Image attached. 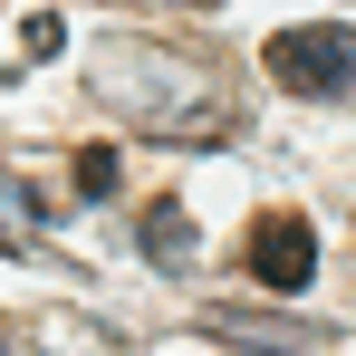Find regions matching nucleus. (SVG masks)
Listing matches in <instances>:
<instances>
[{
  "instance_id": "1",
  "label": "nucleus",
  "mask_w": 356,
  "mask_h": 356,
  "mask_svg": "<svg viewBox=\"0 0 356 356\" xmlns=\"http://www.w3.org/2000/svg\"><path fill=\"white\" fill-rule=\"evenodd\" d=\"M97 97H106L116 116H135L145 135H174V145H202V135L232 125V87L202 58H183V49L106 39V49H97Z\"/></svg>"
},
{
  "instance_id": "4",
  "label": "nucleus",
  "mask_w": 356,
  "mask_h": 356,
  "mask_svg": "<svg viewBox=\"0 0 356 356\" xmlns=\"http://www.w3.org/2000/svg\"><path fill=\"white\" fill-rule=\"evenodd\" d=\"M145 241H154V260H193V232H183V202H154V212H145Z\"/></svg>"
},
{
  "instance_id": "3",
  "label": "nucleus",
  "mask_w": 356,
  "mask_h": 356,
  "mask_svg": "<svg viewBox=\"0 0 356 356\" xmlns=\"http://www.w3.org/2000/svg\"><path fill=\"white\" fill-rule=\"evenodd\" d=\"M250 280L280 289V298H298L318 280V232H308L298 212H260V222H250Z\"/></svg>"
},
{
  "instance_id": "5",
  "label": "nucleus",
  "mask_w": 356,
  "mask_h": 356,
  "mask_svg": "<svg viewBox=\"0 0 356 356\" xmlns=\"http://www.w3.org/2000/svg\"><path fill=\"white\" fill-rule=\"evenodd\" d=\"M77 193H116V154H106V145L77 154Z\"/></svg>"
},
{
  "instance_id": "2",
  "label": "nucleus",
  "mask_w": 356,
  "mask_h": 356,
  "mask_svg": "<svg viewBox=\"0 0 356 356\" xmlns=\"http://www.w3.org/2000/svg\"><path fill=\"white\" fill-rule=\"evenodd\" d=\"M260 58H270V77L298 87V97H356V29H337V19H318V29H280Z\"/></svg>"
},
{
  "instance_id": "6",
  "label": "nucleus",
  "mask_w": 356,
  "mask_h": 356,
  "mask_svg": "<svg viewBox=\"0 0 356 356\" xmlns=\"http://www.w3.org/2000/svg\"><path fill=\"white\" fill-rule=\"evenodd\" d=\"M58 39H67V29H58V19H49V10H39V19H29V29H19V49H29V58H49V49H58Z\"/></svg>"
}]
</instances>
